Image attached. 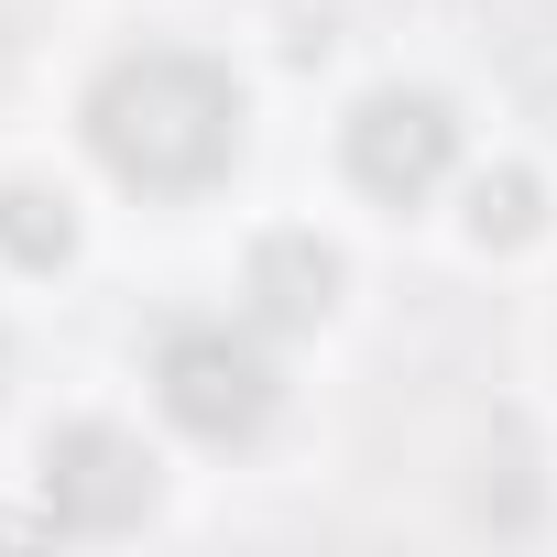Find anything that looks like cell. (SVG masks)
Here are the masks:
<instances>
[{
    "instance_id": "7",
    "label": "cell",
    "mask_w": 557,
    "mask_h": 557,
    "mask_svg": "<svg viewBox=\"0 0 557 557\" xmlns=\"http://www.w3.org/2000/svg\"><path fill=\"white\" fill-rule=\"evenodd\" d=\"M535 219H546V186H535V175H481V186H470V230H481V240H524Z\"/></svg>"
},
{
    "instance_id": "6",
    "label": "cell",
    "mask_w": 557,
    "mask_h": 557,
    "mask_svg": "<svg viewBox=\"0 0 557 557\" xmlns=\"http://www.w3.org/2000/svg\"><path fill=\"white\" fill-rule=\"evenodd\" d=\"M0 251H12L23 273H55V262L77 251L66 197H45V186H0Z\"/></svg>"
},
{
    "instance_id": "2",
    "label": "cell",
    "mask_w": 557,
    "mask_h": 557,
    "mask_svg": "<svg viewBox=\"0 0 557 557\" xmlns=\"http://www.w3.org/2000/svg\"><path fill=\"white\" fill-rule=\"evenodd\" d=\"M153 394H164V416H175L186 437L240 448V437L273 426L285 372H273V350H262V318H186V329H164V350H153Z\"/></svg>"
},
{
    "instance_id": "3",
    "label": "cell",
    "mask_w": 557,
    "mask_h": 557,
    "mask_svg": "<svg viewBox=\"0 0 557 557\" xmlns=\"http://www.w3.org/2000/svg\"><path fill=\"white\" fill-rule=\"evenodd\" d=\"M448 164H459V110H448L437 88H372V99L350 110V175H361L383 208L437 197Z\"/></svg>"
},
{
    "instance_id": "1",
    "label": "cell",
    "mask_w": 557,
    "mask_h": 557,
    "mask_svg": "<svg viewBox=\"0 0 557 557\" xmlns=\"http://www.w3.org/2000/svg\"><path fill=\"white\" fill-rule=\"evenodd\" d=\"M88 153L143 197H197L240 153V88L186 45H143L88 88Z\"/></svg>"
},
{
    "instance_id": "5",
    "label": "cell",
    "mask_w": 557,
    "mask_h": 557,
    "mask_svg": "<svg viewBox=\"0 0 557 557\" xmlns=\"http://www.w3.org/2000/svg\"><path fill=\"white\" fill-rule=\"evenodd\" d=\"M240 296H251V318H262V329H318V318H329V296H339V251H329L318 230H273V240H251Z\"/></svg>"
},
{
    "instance_id": "4",
    "label": "cell",
    "mask_w": 557,
    "mask_h": 557,
    "mask_svg": "<svg viewBox=\"0 0 557 557\" xmlns=\"http://www.w3.org/2000/svg\"><path fill=\"white\" fill-rule=\"evenodd\" d=\"M45 513L55 524H77V535H121V524H143L153 513V459H143V437H121V426H55L45 437Z\"/></svg>"
}]
</instances>
